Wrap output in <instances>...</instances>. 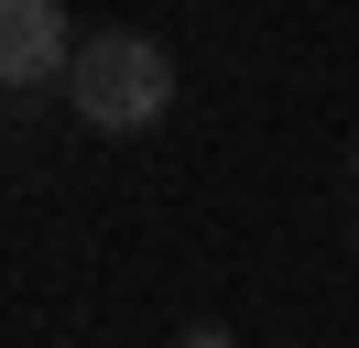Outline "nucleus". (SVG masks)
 <instances>
[{"label":"nucleus","instance_id":"nucleus-2","mask_svg":"<svg viewBox=\"0 0 359 348\" xmlns=\"http://www.w3.org/2000/svg\"><path fill=\"white\" fill-rule=\"evenodd\" d=\"M76 44L55 0H0V87H66L76 76Z\"/></svg>","mask_w":359,"mask_h":348},{"label":"nucleus","instance_id":"nucleus-1","mask_svg":"<svg viewBox=\"0 0 359 348\" xmlns=\"http://www.w3.org/2000/svg\"><path fill=\"white\" fill-rule=\"evenodd\" d=\"M66 109L88 130H153L175 109V55L153 33H88L76 44V76H66Z\"/></svg>","mask_w":359,"mask_h":348},{"label":"nucleus","instance_id":"nucleus-3","mask_svg":"<svg viewBox=\"0 0 359 348\" xmlns=\"http://www.w3.org/2000/svg\"><path fill=\"white\" fill-rule=\"evenodd\" d=\"M175 348H229V326H185V337Z\"/></svg>","mask_w":359,"mask_h":348},{"label":"nucleus","instance_id":"nucleus-4","mask_svg":"<svg viewBox=\"0 0 359 348\" xmlns=\"http://www.w3.org/2000/svg\"><path fill=\"white\" fill-rule=\"evenodd\" d=\"M348 174H359V142H348Z\"/></svg>","mask_w":359,"mask_h":348}]
</instances>
